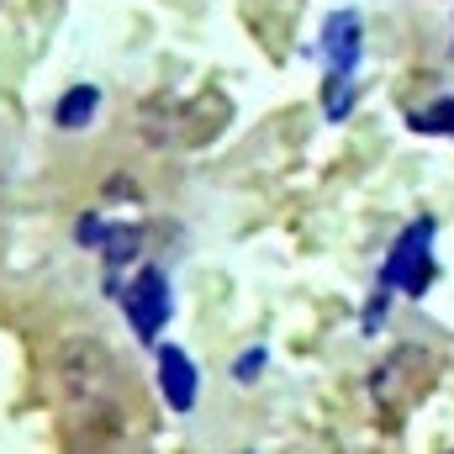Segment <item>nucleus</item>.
Wrapping results in <instances>:
<instances>
[{
  "instance_id": "1",
  "label": "nucleus",
  "mask_w": 454,
  "mask_h": 454,
  "mask_svg": "<svg viewBox=\"0 0 454 454\" xmlns=\"http://www.w3.org/2000/svg\"><path fill=\"white\" fill-rule=\"evenodd\" d=\"M59 423L69 454L112 450L127 428V375L101 339H69L59 348Z\"/></svg>"
},
{
  "instance_id": "2",
  "label": "nucleus",
  "mask_w": 454,
  "mask_h": 454,
  "mask_svg": "<svg viewBox=\"0 0 454 454\" xmlns=\"http://www.w3.org/2000/svg\"><path fill=\"white\" fill-rule=\"evenodd\" d=\"M439 380V354L428 343H396L375 370H370V407L380 428H402L407 412L434 391Z\"/></svg>"
},
{
  "instance_id": "3",
  "label": "nucleus",
  "mask_w": 454,
  "mask_h": 454,
  "mask_svg": "<svg viewBox=\"0 0 454 454\" xmlns=\"http://www.w3.org/2000/svg\"><path fill=\"white\" fill-rule=\"evenodd\" d=\"M328 116H348V96H354V64H359V16L354 11H339L328 21Z\"/></svg>"
},
{
  "instance_id": "4",
  "label": "nucleus",
  "mask_w": 454,
  "mask_h": 454,
  "mask_svg": "<svg viewBox=\"0 0 454 454\" xmlns=\"http://www.w3.org/2000/svg\"><path fill=\"white\" fill-rule=\"evenodd\" d=\"M386 286H396V291H407V296H423V291L434 286V223H428V217L412 223L396 238V248H391V259H386Z\"/></svg>"
},
{
  "instance_id": "5",
  "label": "nucleus",
  "mask_w": 454,
  "mask_h": 454,
  "mask_svg": "<svg viewBox=\"0 0 454 454\" xmlns=\"http://www.w3.org/2000/svg\"><path fill=\"white\" fill-rule=\"evenodd\" d=\"M121 307H127L132 333H137V339H153V333L164 328V317H169V280H164L159 270H137V280L127 286Z\"/></svg>"
},
{
  "instance_id": "6",
  "label": "nucleus",
  "mask_w": 454,
  "mask_h": 454,
  "mask_svg": "<svg viewBox=\"0 0 454 454\" xmlns=\"http://www.w3.org/2000/svg\"><path fill=\"white\" fill-rule=\"evenodd\" d=\"M159 386H164L175 412H191V402H196V364L185 359V348H159Z\"/></svg>"
},
{
  "instance_id": "7",
  "label": "nucleus",
  "mask_w": 454,
  "mask_h": 454,
  "mask_svg": "<svg viewBox=\"0 0 454 454\" xmlns=\"http://www.w3.org/2000/svg\"><path fill=\"white\" fill-rule=\"evenodd\" d=\"M90 116H96V90H90V85H80V90H69V96L59 101L53 121H59V127H85Z\"/></svg>"
},
{
  "instance_id": "8",
  "label": "nucleus",
  "mask_w": 454,
  "mask_h": 454,
  "mask_svg": "<svg viewBox=\"0 0 454 454\" xmlns=\"http://www.w3.org/2000/svg\"><path fill=\"white\" fill-rule=\"evenodd\" d=\"M418 132H454V101H439L434 112H412L407 116Z\"/></svg>"
},
{
  "instance_id": "9",
  "label": "nucleus",
  "mask_w": 454,
  "mask_h": 454,
  "mask_svg": "<svg viewBox=\"0 0 454 454\" xmlns=\"http://www.w3.org/2000/svg\"><path fill=\"white\" fill-rule=\"evenodd\" d=\"M232 375H238V380H248V375H259V348H254L248 359H238V370H232Z\"/></svg>"
}]
</instances>
